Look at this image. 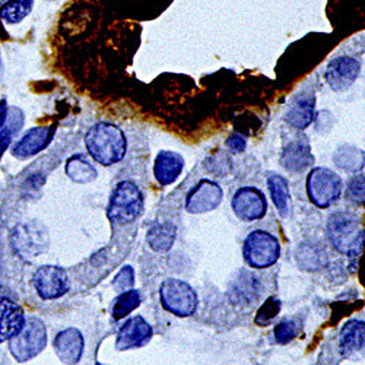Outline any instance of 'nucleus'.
Listing matches in <instances>:
<instances>
[{
  "label": "nucleus",
  "instance_id": "f257e3e1",
  "mask_svg": "<svg viewBox=\"0 0 365 365\" xmlns=\"http://www.w3.org/2000/svg\"><path fill=\"white\" fill-rule=\"evenodd\" d=\"M85 146L94 161L104 167L114 165L125 158L128 139L125 132L108 121H98L85 135Z\"/></svg>",
  "mask_w": 365,
  "mask_h": 365
},
{
  "label": "nucleus",
  "instance_id": "f03ea898",
  "mask_svg": "<svg viewBox=\"0 0 365 365\" xmlns=\"http://www.w3.org/2000/svg\"><path fill=\"white\" fill-rule=\"evenodd\" d=\"M327 234L331 246L339 253L356 257L364 246V228L359 218L349 212H336L327 224Z\"/></svg>",
  "mask_w": 365,
  "mask_h": 365
},
{
  "label": "nucleus",
  "instance_id": "7ed1b4c3",
  "mask_svg": "<svg viewBox=\"0 0 365 365\" xmlns=\"http://www.w3.org/2000/svg\"><path fill=\"white\" fill-rule=\"evenodd\" d=\"M143 210V196L132 181H121L111 195L107 215L113 222L129 224Z\"/></svg>",
  "mask_w": 365,
  "mask_h": 365
},
{
  "label": "nucleus",
  "instance_id": "20e7f679",
  "mask_svg": "<svg viewBox=\"0 0 365 365\" xmlns=\"http://www.w3.org/2000/svg\"><path fill=\"white\" fill-rule=\"evenodd\" d=\"M9 351L18 362H26L37 356L47 345L44 323L37 317L25 319L22 330L9 341Z\"/></svg>",
  "mask_w": 365,
  "mask_h": 365
},
{
  "label": "nucleus",
  "instance_id": "39448f33",
  "mask_svg": "<svg viewBox=\"0 0 365 365\" xmlns=\"http://www.w3.org/2000/svg\"><path fill=\"white\" fill-rule=\"evenodd\" d=\"M242 255H245V260L250 267H269L272 264H275L279 259V241L275 235H272L266 231H253L245 241Z\"/></svg>",
  "mask_w": 365,
  "mask_h": 365
},
{
  "label": "nucleus",
  "instance_id": "423d86ee",
  "mask_svg": "<svg viewBox=\"0 0 365 365\" xmlns=\"http://www.w3.org/2000/svg\"><path fill=\"white\" fill-rule=\"evenodd\" d=\"M163 307L178 316L189 317L196 312L197 295L193 288L180 279H167L160 288Z\"/></svg>",
  "mask_w": 365,
  "mask_h": 365
},
{
  "label": "nucleus",
  "instance_id": "0eeeda50",
  "mask_svg": "<svg viewBox=\"0 0 365 365\" xmlns=\"http://www.w3.org/2000/svg\"><path fill=\"white\" fill-rule=\"evenodd\" d=\"M307 192L314 205L319 207H329L338 202L342 193V181L336 173L329 168L317 167L309 174Z\"/></svg>",
  "mask_w": 365,
  "mask_h": 365
},
{
  "label": "nucleus",
  "instance_id": "6e6552de",
  "mask_svg": "<svg viewBox=\"0 0 365 365\" xmlns=\"http://www.w3.org/2000/svg\"><path fill=\"white\" fill-rule=\"evenodd\" d=\"M361 60L354 56L341 54L333 57L324 69V81L333 93H345L359 78Z\"/></svg>",
  "mask_w": 365,
  "mask_h": 365
},
{
  "label": "nucleus",
  "instance_id": "1a4fd4ad",
  "mask_svg": "<svg viewBox=\"0 0 365 365\" xmlns=\"http://www.w3.org/2000/svg\"><path fill=\"white\" fill-rule=\"evenodd\" d=\"M12 247L15 253L28 260L36 259L41 253L47 250L48 246V235L46 228L36 222H28L18 225L11 237Z\"/></svg>",
  "mask_w": 365,
  "mask_h": 365
},
{
  "label": "nucleus",
  "instance_id": "9d476101",
  "mask_svg": "<svg viewBox=\"0 0 365 365\" xmlns=\"http://www.w3.org/2000/svg\"><path fill=\"white\" fill-rule=\"evenodd\" d=\"M316 118V89L307 83L297 93L285 113L287 123L298 130L307 129Z\"/></svg>",
  "mask_w": 365,
  "mask_h": 365
},
{
  "label": "nucleus",
  "instance_id": "9b49d317",
  "mask_svg": "<svg viewBox=\"0 0 365 365\" xmlns=\"http://www.w3.org/2000/svg\"><path fill=\"white\" fill-rule=\"evenodd\" d=\"M34 288L43 299H56L69 291L68 273L57 266H41L33 278Z\"/></svg>",
  "mask_w": 365,
  "mask_h": 365
},
{
  "label": "nucleus",
  "instance_id": "f8f14e48",
  "mask_svg": "<svg viewBox=\"0 0 365 365\" xmlns=\"http://www.w3.org/2000/svg\"><path fill=\"white\" fill-rule=\"evenodd\" d=\"M232 209L241 221H257L266 215L267 203L262 192L255 187L240 189L232 199Z\"/></svg>",
  "mask_w": 365,
  "mask_h": 365
},
{
  "label": "nucleus",
  "instance_id": "ddd939ff",
  "mask_svg": "<svg viewBox=\"0 0 365 365\" xmlns=\"http://www.w3.org/2000/svg\"><path fill=\"white\" fill-rule=\"evenodd\" d=\"M222 189L215 181L202 180L189 193L186 200V209L190 214H205L217 209L222 202Z\"/></svg>",
  "mask_w": 365,
  "mask_h": 365
},
{
  "label": "nucleus",
  "instance_id": "4468645a",
  "mask_svg": "<svg viewBox=\"0 0 365 365\" xmlns=\"http://www.w3.org/2000/svg\"><path fill=\"white\" fill-rule=\"evenodd\" d=\"M54 132V126H38L29 129L12 148V155L18 160H26L40 154L53 140Z\"/></svg>",
  "mask_w": 365,
  "mask_h": 365
},
{
  "label": "nucleus",
  "instance_id": "2eb2a0df",
  "mask_svg": "<svg viewBox=\"0 0 365 365\" xmlns=\"http://www.w3.org/2000/svg\"><path fill=\"white\" fill-rule=\"evenodd\" d=\"M152 338V327L140 316L129 319L117 333L115 348L118 351H129L143 346Z\"/></svg>",
  "mask_w": 365,
  "mask_h": 365
},
{
  "label": "nucleus",
  "instance_id": "dca6fc26",
  "mask_svg": "<svg viewBox=\"0 0 365 365\" xmlns=\"http://www.w3.org/2000/svg\"><path fill=\"white\" fill-rule=\"evenodd\" d=\"M83 336L75 329H65L60 331L54 339V352L58 359L68 365H76L83 354Z\"/></svg>",
  "mask_w": 365,
  "mask_h": 365
},
{
  "label": "nucleus",
  "instance_id": "f3484780",
  "mask_svg": "<svg viewBox=\"0 0 365 365\" xmlns=\"http://www.w3.org/2000/svg\"><path fill=\"white\" fill-rule=\"evenodd\" d=\"M259 279L249 270H240L230 284V299L237 306H249L259 298Z\"/></svg>",
  "mask_w": 365,
  "mask_h": 365
},
{
  "label": "nucleus",
  "instance_id": "a211bd4d",
  "mask_svg": "<svg viewBox=\"0 0 365 365\" xmlns=\"http://www.w3.org/2000/svg\"><path fill=\"white\" fill-rule=\"evenodd\" d=\"M314 163V155L310 145L306 140L295 139L284 148L281 164L289 173H302L310 168Z\"/></svg>",
  "mask_w": 365,
  "mask_h": 365
},
{
  "label": "nucleus",
  "instance_id": "6ab92c4d",
  "mask_svg": "<svg viewBox=\"0 0 365 365\" xmlns=\"http://www.w3.org/2000/svg\"><path fill=\"white\" fill-rule=\"evenodd\" d=\"M24 323L25 316L18 304L8 298H0V344L18 334Z\"/></svg>",
  "mask_w": 365,
  "mask_h": 365
},
{
  "label": "nucleus",
  "instance_id": "aec40b11",
  "mask_svg": "<svg viewBox=\"0 0 365 365\" xmlns=\"http://www.w3.org/2000/svg\"><path fill=\"white\" fill-rule=\"evenodd\" d=\"M185 168V158L173 150H161L155 158L154 174L157 181L163 186L174 182Z\"/></svg>",
  "mask_w": 365,
  "mask_h": 365
},
{
  "label": "nucleus",
  "instance_id": "412c9836",
  "mask_svg": "<svg viewBox=\"0 0 365 365\" xmlns=\"http://www.w3.org/2000/svg\"><path fill=\"white\" fill-rule=\"evenodd\" d=\"M364 339H365L364 322H359V320L348 322L341 331L339 349L342 355L351 356L352 354L361 351L364 348Z\"/></svg>",
  "mask_w": 365,
  "mask_h": 365
},
{
  "label": "nucleus",
  "instance_id": "4be33fe9",
  "mask_svg": "<svg viewBox=\"0 0 365 365\" xmlns=\"http://www.w3.org/2000/svg\"><path fill=\"white\" fill-rule=\"evenodd\" d=\"M146 241L149 247L154 252H168L175 241V227L168 222L157 224L148 231Z\"/></svg>",
  "mask_w": 365,
  "mask_h": 365
},
{
  "label": "nucleus",
  "instance_id": "5701e85b",
  "mask_svg": "<svg viewBox=\"0 0 365 365\" xmlns=\"http://www.w3.org/2000/svg\"><path fill=\"white\" fill-rule=\"evenodd\" d=\"M66 174L72 181L79 182V185H85V182H91L97 178L96 167L85 155L71 157L66 163Z\"/></svg>",
  "mask_w": 365,
  "mask_h": 365
},
{
  "label": "nucleus",
  "instance_id": "b1692460",
  "mask_svg": "<svg viewBox=\"0 0 365 365\" xmlns=\"http://www.w3.org/2000/svg\"><path fill=\"white\" fill-rule=\"evenodd\" d=\"M267 186H269L272 200L275 203L277 209L279 210V214L282 217H287L289 212V199H291L287 178H284L282 175L272 174L267 178Z\"/></svg>",
  "mask_w": 365,
  "mask_h": 365
},
{
  "label": "nucleus",
  "instance_id": "393cba45",
  "mask_svg": "<svg viewBox=\"0 0 365 365\" xmlns=\"http://www.w3.org/2000/svg\"><path fill=\"white\" fill-rule=\"evenodd\" d=\"M24 126V113L19 108H9L5 123L0 128V155L9 148Z\"/></svg>",
  "mask_w": 365,
  "mask_h": 365
},
{
  "label": "nucleus",
  "instance_id": "a878e982",
  "mask_svg": "<svg viewBox=\"0 0 365 365\" xmlns=\"http://www.w3.org/2000/svg\"><path fill=\"white\" fill-rule=\"evenodd\" d=\"M34 8V0H6L0 6V18L8 24L22 22Z\"/></svg>",
  "mask_w": 365,
  "mask_h": 365
},
{
  "label": "nucleus",
  "instance_id": "bb28decb",
  "mask_svg": "<svg viewBox=\"0 0 365 365\" xmlns=\"http://www.w3.org/2000/svg\"><path fill=\"white\" fill-rule=\"evenodd\" d=\"M334 163L345 171L358 173L364 167V154L352 145H342L334 152Z\"/></svg>",
  "mask_w": 365,
  "mask_h": 365
},
{
  "label": "nucleus",
  "instance_id": "cd10ccee",
  "mask_svg": "<svg viewBox=\"0 0 365 365\" xmlns=\"http://www.w3.org/2000/svg\"><path fill=\"white\" fill-rule=\"evenodd\" d=\"M142 302V295L136 289H128L125 292H121L117 299L114 301L113 306V317L115 320L125 319L129 316L135 309H138Z\"/></svg>",
  "mask_w": 365,
  "mask_h": 365
},
{
  "label": "nucleus",
  "instance_id": "c85d7f7f",
  "mask_svg": "<svg viewBox=\"0 0 365 365\" xmlns=\"http://www.w3.org/2000/svg\"><path fill=\"white\" fill-rule=\"evenodd\" d=\"M297 260L298 264L306 270H319L326 260V253L320 250L317 246L302 245L297 250Z\"/></svg>",
  "mask_w": 365,
  "mask_h": 365
},
{
  "label": "nucleus",
  "instance_id": "c756f323",
  "mask_svg": "<svg viewBox=\"0 0 365 365\" xmlns=\"http://www.w3.org/2000/svg\"><path fill=\"white\" fill-rule=\"evenodd\" d=\"M279 312H281V301L270 297L259 309L255 322L257 326H266L279 314Z\"/></svg>",
  "mask_w": 365,
  "mask_h": 365
},
{
  "label": "nucleus",
  "instance_id": "7c9ffc66",
  "mask_svg": "<svg viewBox=\"0 0 365 365\" xmlns=\"http://www.w3.org/2000/svg\"><path fill=\"white\" fill-rule=\"evenodd\" d=\"M298 331H299V326L295 320H282L275 327L277 342L281 345H285L298 336Z\"/></svg>",
  "mask_w": 365,
  "mask_h": 365
},
{
  "label": "nucleus",
  "instance_id": "2f4dec72",
  "mask_svg": "<svg viewBox=\"0 0 365 365\" xmlns=\"http://www.w3.org/2000/svg\"><path fill=\"white\" fill-rule=\"evenodd\" d=\"M346 199L355 205L364 203V175L362 174H356L351 178L348 190H346Z\"/></svg>",
  "mask_w": 365,
  "mask_h": 365
},
{
  "label": "nucleus",
  "instance_id": "473e14b6",
  "mask_svg": "<svg viewBox=\"0 0 365 365\" xmlns=\"http://www.w3.org/2000/svg\"><path fill=\"white\" fill-rule=\"evenodd\" d=\"M133 284H135V272H133L132 266H125L117 273L114 281H113V287L118 292H125V291L130 289Z\"/></svg>",
  "mask_w": 365,
  "mask_h": 365
},
{
  "label": "nucleus",
  "instance_id": "72a5a7b5",
  "mask_svg": "<svg viewBox=\"0 0 365 365\" xmlns=\"http://www.w3.org/2000/svg\"><path fill=\"white\" fill-rule=\"evenodd\" d=\"M227 146L231 152H234V154H241L242 150L246 149L247 146V140L246 138L240 135V133H234L232 136H230V139L227 140Z\"/></svg>",
  "mask_w": 365,
  "mask_h": 365
},
{
  "label": "nucleus",
  "instance_id": "f704fd0d",
  "mask_svg": "<svg viewBox=\"0 0 365 365\" xmlns=\"http://www.w3.org/2000/svg\"><path fill=\"white\" fill-rule=\"evenodd\" d=\"M8 111H9L8 103H6V100H2L0 101V128H2V125L5 123V120L8 117Z\"/></svg>",
  "mask_w": 365,
  "mask_h": 365
},
{
  "label": "nucleus",
  "instance_id": "c9c22d12",
  "mask_svg": "<svg viewBox=\"0 0 365 365\" xmlns=\"http://www.w3.org/2000/svg\"><path fill=\"white\" fill-rule=\"evenodd\" d=\"M97 365H103V364H97Z\"/></svg>",
  "mask_w": 365,
  "mask_h": 365
}]
</instances>
